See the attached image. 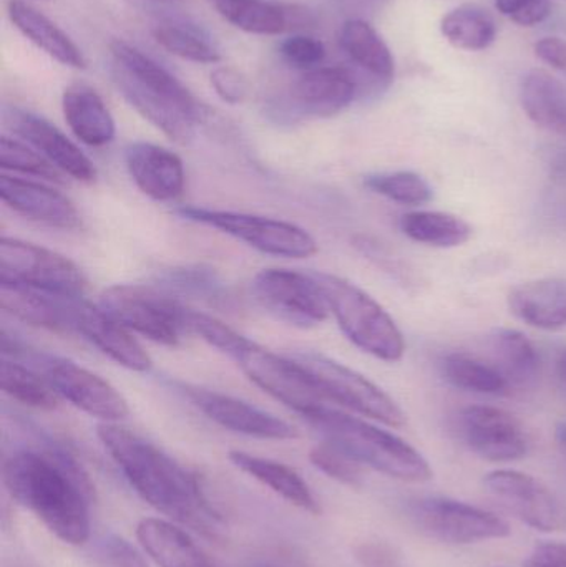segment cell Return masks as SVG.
I'll use <instances>...</instances> for the list:
<instances>
[{"label":"cell","instance_id":"6da1fadb","mask_svg":"<svg viewBox=\"0 0 566 567\" xmlns=\"http://www.w3.org/2000/svg\"><path fill=\"white\" fill-rule=\"evenodd\" d=\"M2 480L9 495L60 542L72 546L89 542L92 483L65 449L19 450L3 462Z\"/></svg>","mask_w":566,"mask_h":567},{"label":"cell","instance_id":"7a4b0ae2","mask_svg":"<svg viewBox=\"0 0 566 567\" xmlns=\"http://www.w3.org/2000/svg\"><path fill=\"white\" fill-rule=\"evenodd\" d=\"M96 435L126 482L152 508L206 538H218L222 515L185 466L119 423H100Z\"/></svg>","mask_w":566,"mask_h":567},{"label":"cell","instance_id":"3957f363","mask_svg":"<svg viewBox=\"0 0 566 567\" xmlns=\"http://www.w3.org/2000/svg\"><path fill=\"white\" fill-rule=\"evenodd\" d=\"M302 419L326 443L351 456L362 466L408 483H425L432 478L428 460L391 432L325 405L306 413Z\"/></svg>","mask_w":566,"mask_h":567},{"label":"cell","instance_id":"277c9868","mask_svg":"<svg viewBox=\"0 0 566 567\" xmlns=\"http://www.w3.org/2000/svg\"><path fill=\"white\" fill-rule=\"evenodd\" d=\"M312 275L321 286L342 333L358 349L384 362H399L404 357V337L374 297L339 276L328 272Z\"/></svg>","mask_w":566,"mask_h":567},{"label":"cell","instance_id":"5b68a950","mask_svg":"<svg viewBox=\"0 0 566 567\" xmlns=\"http://www.w3.org/2000/svg\"><path fill=\"white\" fill-rule=\"evenodd\" d=\"M99 306L130 332L162 346L176 347L182 337L189 333L186 327L188 307L156 287L116 284L103 290Z\"/></svg>","mask_w":566,"mask_h":567},{"label":"cell","instance_id":"8992f818","mask_svg":"<svg viewBox=\"0 0 566 567\" xmlns=\"http://www.w3.org/2000/svg\"><path fill=\"white\" fill-rule=\"evenodd\" d=\"M286 355L308 373L328 402L394 429H401L408 422L401 406L381 386L356 370L312 350H296Z\"/></svg>","mask_w":566,"mask_h":567},{"label":"cell","instance_id":"52a82bcc","mask_svg":"<svg viewBox=\"0 0 566 567\" xmlns=\"http://www.w3.org/2000/svg\"><path fill=\"white\" fill-rule=\"evenodd\" d=\"M176 215L186 221L231 236L263 255L308 259L318 252V241L306 229L281 219L198 206H182L176 209Z\"/></svg>","mask_w":566,"mask_h":567},{"label":"cell","instance_id":"ba28073f","mask_svg":"<svg viewBox=\"0 0 566 567\" xmlns=\"http://www.w3.org/2000/svg\"><path fill=\"white\" fill-rule=\"evenodd\" d=\"M228 357L238 363L239 369L263 392L301 416L328 405V400L308 373L288 355H278L243 336Z\"/></svg>","mask_w":566,"mask_h":567},{"label":"cell","instance_id":"9c48e42d","mask_svg":"<svg viewBox=\"0 0 566 567\" xmlns=\"http://www.w3.org/2000/svg\"><path fill=\"white\" fill-rule=\"evenodd\" d=\"M408 513L422 535L449 545H474L511 535L508 523L494 513L442 496L414 499Z\"/></svg>","mask_w":566,"mask_h":567},{"label":"cell","instance_id":"30bf717a","mask_svg":"<svg viewBox=\"0 0 566 567\" xmlns=\"http://www.w3.org/2000/svg\"><path fill=\"white\" fill-rule=\"evenodd\" d=\"M0 284H17L66 297H83L86 278L65 256L16 238L0 241Z\"/></svg>","mask_w":566,"mask_h":567},{"label":"cell","instance_id":"8fae6325","mask_svg":"<svg viewBox=\"0 0 566 567\" xmlns=\"http://www.w3.org/2000/svg\"><path fill=\"white\" fill-rule=\"evenodd\" d=\"M253 296L275 319L311 329L328 319L331 309L315 275L291 269H265L253 281Z\"/></svg>","mask_w":566,"mask_h":567},{"label":"cell","instance_id":"7c38bea8","mask_svg":"<svg viewBox=\"0 0 566 567\" xmlns=\"http://www.w3.org/2000/svg\"><path fill=\"white\" fill-rule=\"evenodd\" d=\"M484 485L502 508L531 528L565 532L566 505L541 480L515 470H497L485 476Z\"/></svg>","mask_w":566,"mask_h":567},{"label":"cell","instance_id":"4fadbf2b","mask_svg":"<svg viewBox=\"0 0 566 567\" xmlns=\"http://www.w3.org/2000/svg\"><path fill=\"white\" fill-rule=\"evenodd\" d=\"M455 429L464 445L487 462H515L531 449L524 425L512 413L495 406H465L455 416Z\"/></svg>","mask_w":566,"mask_h":567},{"label":"cell","instance_id":"5bb4252c","mask_svg":"<svg viewBox=\"0 0 566 567\" xmlns=\"http://www.w3.org/2000/svg\"><path fill=\"white\" fill-rule=\"evenodd\" d=\"M45 377L62 399L102 423H120L130 415L125 396L102 377L65 359L45 360Z\"/></svg>","mask_w":566,"mask_h":567},{"label":"cell","instance_id":"9a60e30c","mask_svg":"<svg viewBox=\"0 0 566 567\" xmlns=\"http://www.w3.org/2000/svg\"><path fill=\"white\" fill-rule=\"evenodd\" d=\"M183 393L203 415L229 432L263 440H295L299 436L298 430L285 420L235 396L189 385L183 386Z\"/></svg>","mask_w":566,"mask_h":567},{"label":"cell","instance_id":"2e32d148","mask_svg":"<svg viewBox=\"0 0 566 567\" xmlns=\"http://www.w3.org/2000/svg\"><path fill=\"white\" fill-rule=\"evenodd\" d=\"M3 122L63 175H69L76 182H95L96 168L89 156L49 120L27 110L7 106L3 110Z\"/></svg>","mask_w":566,"mask_h":567},{"label":"cell","instance_id":"e0dca14e","mask_svg":"<svg viewBox=\"0 0 566 567\" xmlns=\"http://www.w3.org/2000/svg\"><path fill=\"white\" fill-rule=\"evenodd\" d=\"M0 196L12 212L30 221L63 231L82 228V216L72 199L43 183L2 175Z\"/></svg>","mask_w":566,"mask_h":567},{"label":"cell","instance_id":"ac0fdd59","mask_svg":"<svg viewBox=\"0 0 566 567\" xmlns=\"http://www.w3.org/2000/svg\"><path fill=\"white\" fill-rule=\"evenodd\" d=\"M125 165L136 188L155 202H175L185 192L182 158L163 146L132 143L125 150Z\"/></svg>","mask_w":566,"mask_h":567},{"label":"cell","instance_id":"d6986e66","mask_svg":"<svg viewBox=\"0 0 566 567\" xmlns=\"http://www.w3.org/2000/svg\"><path fill=\"white\" fill-rule=\"evenodd\" d=\"M75 333H80L113 362L132 372H148L152 369V359L132 332L112 317L106 316L99 303L93 306L83 297L76 307Z\"/></svg>","mask_w":566,"mask_h":567},{"label":"cell","instance_id":"ffe728a7","mask_svg":"<svg viewBox=\"0 0 566 567\" xmlns=\"http://www.w3.org/2000/svg\"><path fill=\"white\" fill-rule=\"evenodd\" d=\"M82 297H66L17 284H0V306L30 326L75 333V316Z\"/></svg>","mask_w":566,"mask_h":567},{"label":"cell","instance_id":"44dd1931","mask_svg":"<svg viewBox=\"0 0 566 567\" xmlns=\"http://www.w3.org/2000/svg\"><path fill=\"white\" fill-rule=\"evenodd\" d=\"M358 96V83L339 66H318L291 86V102L299 113L329 118L348 109Z\"/></svg>","mask_w":566,"mask_h":567},{"label":"cell","instance_id":"7402d4cb","mask_svg":"<svg viewBox=\"0 0 566 567\" xmlns=\"http://www.w3.org/2000/svg\"><path fill=\"white\" fill-rule=\"evenodd\" d=\"M110 52H112L113 65L122 70L133 82L138 83L150 92L158 93V95L172 100L173 103L182 106L185 112L202 122L203 116H205V106L173 73L145 55L142 50L123 42V40H113L110 43Z\"/></svg>","mask_w":566,"mask_h":567},{"label":"cell","instance_id":"603a6c76","mask_svg":"<svg viewBox=\"0 0 566 567\" xmlns=\"http://www.w3.org/2000/svg\"><path fill=\"white\" fill-rule=\"evenodd\" d=\"M112 76L116 89L130 106H133L146 122L158 128L166 138L172 140L176 145H189L193 142L196 125L199 123L195 116L189 115L172 100L143 89L115 65L112 66Z\"/></svg>","mask_w":566,"mask_h":567},{"label":"cell","instance_id":"cb8c5ba5","mask_svg":"<svg viewBox=\"0 0 566 567\" xmlns=\"http://www.w3.org/2000/svg\"><path fill=\"white\" fill-rule=\"evenodd\" d=\"M508 309L522 322L542 330L566 329V279L518 284L508 292Z\"/></svg>","mask_w":566,"mask_h":567},{"label":"cell","instance_id":"d4e9b609","mask_svg":"<svg viewBox=\"0 0 566 567\" xmlns=\"http://www.w3.org/2000/svg\"><path fill=\"white\" fill-rule=\"evenodd\" d=\"M209 6L236 29L256 35H279L286 30L306 25L308 12L295 6L266 0H208Z\"/></svg>","mask_w":566,"mask_h":567},{"label":"cell","instance_id":"484cf974","mask_svg":"<svg viewBox=\"0 0 566 567\" xmlns=\"http://www.w3.org/2000/svg\"><path fill=\"white\" fill-rule=\"evenodd\" d=\"M63 116L73 135L85 145L100 148L115 138L116 126L102 96L85 83H73L62 96Z\"/></svg>","mask_w":566,"mask_h":567},{"label":"cell","instance_id":"4316f807","mask_svg":"<svg viewBox=\"0 0 566 567\" xmlns=\"http://www.w3.org/2000/svg\"><path fill=\"white\" fill-rule=\"evenodd\" d=\"M143 551L158 567H216L188 533L159 518H145L136 528Z\"/></svg>","mask_w":566,"mask_h":567},{"label":"cell","instance_id":"83f0119b","mask_svg":"<svg viewBox=\"0 0 566 567\" xmlns=\"http://www.w3.org/2000/svg\"><path fill=\"white\" fill-rule=\"evenodd\" d=\"M7 10L16 29L47 55L72 69H86V59L79 45L35 7L22 0H10Z\"/></svg>","mask_w":566,"mask_h":567},{"label":"cell","instance_id":"f1b7e54d","mask_svg":"<svg viewBox=\"0 0 566 567\" xmlns=\"http://www.w3.org/2000/svg\"><path fill=\"white\" fill-rule=\"evenodd\" d=\"M522 109L542 130L566 140V85L545 70H531L521 82Z\"/></svg>","mask_w":566,"mask_h":567},{"label":"cell","instance_id":"f546056e","mask_svg":"<svg viewBox=\"0 0 566 567\" xmlns=\"http://www.w3.org/2000/svg\"><path fill=\"white\" fill-rule=\"evenodd\" d=\"M228 456L229 462L236 468L241 470L251 478L258 480L259 483L271 488L276 495L281 496L291 505L298 506L302 512L312 513V515H319V512H321L318 499L312 495L308 483L288 465H282V463L275 462V460L249 455V453L239 452V450L229 452Z\"/></svg>","mask_w":566,"mask_h":567},{"label":"cell","instance_id":"4dcf8cb0","mask_svg":"<svg viewBox=\"0 0 566 567\" xmlns=\"http://www.w3.org/2000/svg\"><path fill=\"white\" fill-rule=\"evenodd\" d=\"M487 359L504 373L512 389H525L537 380L541 355L527 336L514 329H498L488 336Z\"/></svg>","mask_w":566,"mask_h":567},{"label":"cell","instance_id":"1f68e13d","mask_svg":"<svg viewBox=\"0 0 566 567\" xmlns=\"http://www.w3.org/2000/svg\"><path fill=\"white\" fill-rule=\"evenodd\" d=\"M341 49L356 65L364 69L382 85L394 79L395 63L388 43L362 19H349L339 32Z\"/></svg>","mask_w":566,"mask_h":567},{"label":"cell","instance_id":"d6a6232c","mask_svg":"<svg viewBox=\"0 0 566 567\" xmlns=\"http://www.w3.org/2000/svg\"><path fill=\"white\" fill-rule=\"evenodd\" d=\"M445 382L465 392L505 395L512 386L504 373L487 359L469 352H452L439 360Z\"/></svg>","mask_w":566,"mask_h":567},{"label":"cell","instance_id":"836d02e7","mask_svg":"<svg viewBox=\"0 0 566 567\" xmlns=\"http://www.w3.org/2000/svg\"><path fill=\"white\" fill-rule=\"evenodd\" d=\"M399 228L412 241L431 248H459L472 238V228L467 221L444 212L408 213L399 221Z\"/></svg>","mask_w":566,"mask_h":567},{"label":"cell","instance_id":"e575fe53","mask_svg":"<svg viewBox=\"0 0 566 567\" xmlns=\"http://www.w3.org/2000/svg\"><path fill=\"white\" fill-rule=\"evenodd\" d=\"M442 33L455 49L478 52L488 49L497 37L494 17L478 6L465 3L442 19Z\"/></svg>","mask_w":566,"mask_h":567},{"label":"cell","instance_id":"d590c367","mask_svg":"<svg viewBox=\"0 0 566 567\" xmlns=\"http://www.w3.org/2000/svg\"><path fill=\"white\" fill-rule=\"evenodd\" d=\"M0 385L12 400L37 410H55L62 396L47 377H40L17 360H2Z\"/></svg>","mask_w":566,"mask_h":567},{"label":"cell","instance_id":"8d00e7d4","mask_svg":"<svg viewBox=\"0 0 566 567\" xmlns=\"http://www.w3.org/2000/svg\"><path fill=\"white\" fill-rule=\"evenodd\" d=\"M156 42L179 59L196 63H218L222 53L193 27L179 22H162L153 29Z\"/></svg>","mask_w":566,"mask_h":567},{"label":"cell","instance_id":"74e56055","mask_svg":"<svg viewBox=\"0 0 566 567\" xmlns=\"http://www.w3.org/2000/svg\"><path fill=\"white\" fill-rule=\"evenodd\" d=\"M364 185L375 195L384 196L399 205H425L434 196L428 179L414 172L374 173L366 176Z\"/></svg>","mask_w":566,"mask_h":567},{"label":"cell","instance_id":"f35d334b","mask_svg":"<svg viewBox=\"0 0 566 567\" xmlns=\"http://www.w3.org/2000/svg\"><path fill=\"white\" fill-rule=\"evenodd\" d=\"M0 166L6 172L20 173L47 182L63 183V173L32 146L2 136L0 140Z\"/></svg>","mask_w":566,"mask_h":567},{"label":"cell","instance_id":"ab89813d","mask_svg":"<svg viewBox=\"0 0 566 567\" xmlns=\"http://www.w3.org/2000/svg\"><path fill=\"white\" fill-rule=\"evenodd\" d=\"M163 286H165L166 292L176 290V292L195 296L196 299L208 300L212 303L225 299L223 284L219 282L218 276L213 275L208 269H173L163 276Z\"/></svg>","mask_w":566,"mask_h":567},{"label":"cell","instance_id":"60d3db41","mask_svg":"<svg viewBox=\"0 0 566 567\" xmlns=\"http://www.w3.org/2000/svg\"><path fill=\"white\" fill-rule=\"evenodd\" d=\"M309 460L316 468L342 485L352 486V488H359L362 485V465L329 443L315 446L309 453Z\"/></svg>","mask_w":566,"mask_h":567},{"label":"cell","instance_id":"b9f144b4","mask_svg":"<svg viewBox=\"0 0 566 567\" xmlns=\"http://www.w3.org/2000/svg\"><path fill=\"white\" fill-rule=\"evenodd\" d=\"M279 53L288 65L309 72L318 69L326 59V47L315 37L291 35L282 40Z\"/></svg>","mask_w":566,"mask_h":567},{"label":"cell","instance_id":"7bdbcfd3","mask_svg":"<svg viewBox=\"0 0 566 567\" xmlns=\"http://www.w3.org/2000/svg\"><path fill=\"white\" fill-rule=\"evenodd\" d=\"M102 567H150L142 553L119 535H109L96 546Z\"/></svg>","mask_w":566,"mask_h":567},{"label":"cell","instance_id":"ee69618b","mask_svg":"<svg viewBox=\"0 0 566 567\" xmlns=\"http://www.w3.org/2000/svg\"><path fill=\"white\" fill-rule=\"evenodd\" d=\"M498 12L522 27H534L550 16L548 0H495Z\"/></svg>","mask_w":566,"mask_h":567},{"label":"cell","instance_id":"f6af8a7d","mask_svg":"<svg viewBox=\"0 0 566 567\" xmlns=\"http://www.w3.org/2000/svg\"><path fill=\"white\" fill-rule=\"evenodd\" d=\"M212 86L223 102L239 105L248 96L249 85L245 76L231 66H218L212 73Z\"/></svg>","mask_w":566,"mask_h":567},{"label":"cell","instance_id":"bcb514c9","mask_svg":"<svg viewBox=\"0 0 566 567\" xmlns=\"http://www.w3.org/2000/svg\"><path fill=\"white\" fill-rule=\"evenodd\" d=\"M358 558L366 567H404L399 553L384 543H366L358 549Z\"/></svg>","mask_w":566,"mask_h":567},{"label":"cell","instance_id":"7dc6e473","mask_svg":"<svg viewBox=\"0 0 566 567\" xmlns=\"http://www.w3.org/2000/svg\"><path fill=\"white\" fill-rule=\"evenodd\" d=\"M535 53L542 62L548 63L566 76V40L545 37L535 43Z\"/></svg>","mask_w":566,"mask_h":567},{"label":"cell","instance_id":"c3c4849f","mask_svg":"<svg viewBox=\"0 0 566 567\" xmlns=\"http://www.w3.org/2000/svg\"><path fill=\"white\" fill-rule=\"evenodd\" d=\"M525 567H566V543L538 545L528 556Z\"/></svg>","mask_w":566,"mask_h":567},{"label":"cell","instance_id":"681fc988","mask_svg":"<svg viewBox=\"0 0 566 567\" xmlns=\"http://www.w3.org/2000/svg\"><path fill=\"white\" fill-rule=\"evenodd\" d=\"M541 221L547 231L566 239V199L555 198L544 203Z\"/></svg>","mask_w":566,"mask_h":567},{"label":"cell","instance_id":"f907efd6","mask_svg":"<svg viewBox=\"0 0 566 567\" xmlns=\"http://www.w3.org/2000/svg\"><path fill=\"white\" fill-rule=\"evenodd\" d=\"M545 163H547L552 179L560 185H566V148L555 146V148L548 150Z\"/></svg>","mask_w":566,"mask_h":567},{"label":"cell","instance_id":"816d5d0a","mask_svg":"<svg viewBox=\"0 0 566 567\" xmlns=\"http://www.w3.org/2000/svg\"><path fill=\"white\" fill-rule=\"evenodd\" d=\"M349 6L359 7V9H378L382 3L388 2V0H346Z\"/></svg>","mask_w":566,"mask_h":567},{"label":"cell","instance_id":"f5cc1de1","mask_svg":"<svg viewBox=\"0 0 566 567\" xmlns=\"http://www.w3.org/2000/svg\"><path fill=\"white\" fill-rule=\"evenodd\" d=\"M557 377L558 383H560L562 390H564L566 395V350L564 353H562L560 359H558Z\"/></svg>","mask_w":566,"mask_h":567},{"label":"cell","instance_id":"db71d44e","mask_svg":"<svg viewBox=\"0 0 566 567\" xmlns=\"http://www.w3.org/2000/svg\"><path fill=\"white\" fill-rule=\"evenodd\" d=\"M555 439H557L558 446L566 456V422H558L555 426Z\"/></svg>","mask_w":566,"mask_h":567},{"label":"cell","instance_id":"11a10c76","mask_svg":"<svg viewBox=\"0 0 566 567\" xmlns=\"http://www.w3.org/2000/svg\"><path fill=\"white\" fill-rule=\"evenodd\" d=\"M263 567H269V566H263Z\"/></svg>","mask_w":566,"mask_h":567}]
</instances>
